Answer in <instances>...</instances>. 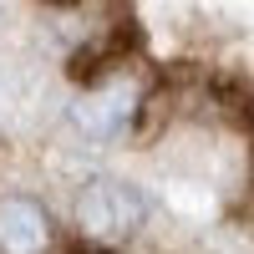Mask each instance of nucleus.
<instances>
[{
  "label": "nucleus",
  "mask_w": 254,
  "mask_h": 254,
  "mask_svg": "<svg viewBox=\"0 0 254 254\" xmlns=\"http://www.w3.org/2000/svg\"><path fill=\"white\" fill-rule=\"evenodd\" d=\"M142 219H147L142 193L127 188V183H112V178H92L81 188V198H76V224H81V234L97 239V244L127 239Z\"/></svg>",
  "instance_id": "obj_1"
},
{
  "label": "nucleus",
  "mask_w": 254,
  "mask_h": 254,
  "mask_svg": "<svg viewBox=\"0 0 254 254\" xmlns=\"http://www.w3.org/2000/svg\"><path fill=\"white\" fill-rule=\"evenodd\" d=\"M137 107H142V92L132 87V81H102V87H87V97L76 102V127L87 137H97V142H107V137H117L127 122L137 117Z\"/></svg>",
  "instance_id": "obj_2"
},
{
  "label": "nucleus",
  "mask_w": 254,
  "mask_h": 254,
  "mask_svg": "<svg viewBox=\"0 0 254 254\" xmlns=\"http://www.w3.org/2000/svg\"><path fill=\"white\" fill-rule=\"evenodd\" d=\"M0 249L5 254H46L51 219L36 198H0Z\"/></svg>",
  "instance_id": "obj_3"
},
{
  "label": "nucleus",
  "mask_w": 254,
  "mask_h": 254,
  "mask_svg": "<svg viewBox=\"0 0 254 254\" xmlns=\"http://www.w3.org/2000/svg\"><path fill=\"white\" fill-rule=\"evenodd\" d=\"M132 46H137L132 31H112V36L92 41V46H81L71 56V81H81V87H102V81H112L117 66L132 56Z\"/></svg>",
  "instance_id": "obj_4"
},
{
  "label": "nucleus",
  "mask_w": 254,
  "mask_h": 254,
  "mask_svg": "<svg viewBox=\"0 0 254 254\" xmlns=\"http://www.w3.org/2000/svg\"><path fill=\"white\" fill-rule=\"evenodd\" d=\"M46 5H76V0H46Z\"/></svg>",
  "instance_id": "obj_5"
}]
</instances>
